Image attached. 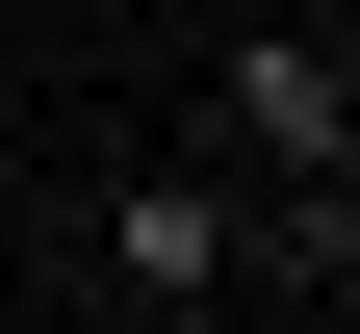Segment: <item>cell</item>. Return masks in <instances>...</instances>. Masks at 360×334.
<instances>
[{"mask_svg":"<svg viewBox=\"0 0 360 334\" xmlns=\"http://www.w3.org/2000/svg\"><path fill=\"white\" fill-rule=\"evenodd\" d=\"M52 283H77V309H155V334L257 309V180L180 129V155H129V180H77V206H52Z\"/></svg>","mask_w":360,"mask_h":334,"instance_id":"obj_1","label":"cell"},{"mask_svg":"<svg viewBox=\"0 0 360 334\" xmlns=\"http://www.w3.org/2000/svg\"><path fill=\"white\" fill-rule=\"evenodd\" d=\"M206 155H232V180H309V155H360V26L257 0L232 52H206Z\"/></svg>","mask_w":360,"mask_h":334,"instance_id":"obj_2","label":"cell"},{"mask_svg":"<svg viewBox=\"0 0 360 334\" xmlns=\"http://www.w3.org/2000/svg\"><path fill=\"white\" fill-rule=\"evenodd\" d=\"M309 26H360V0H309Z\"/></svg>","mask_w":360,"mask_h":334,"instance_id":"obj_3","label":"cell"}]
</instances>
